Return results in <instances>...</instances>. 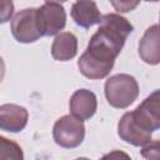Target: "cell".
Wrapping results in <instances>:
<instances>
[{
    "label": "cell",
    "mask_w": 160,
    "mask_h": 160,
    "mask_svg": "<svg viewBox=\"0 0 160 160\" xmlns=\"http://www.w3.org/2000/svg\"><path fill=\"white\" fill-rule=\"evenodd\" d=\"M98 31L91 36L85 52L102 62L115 64L116 56L124 48L126 38L132 32L134 26L120 14L110 12L101 16Z\"/></svg>",
    "instance_id": "1"
},
{
    "label": "cell",
    "mask_w": 160,
    "mask_h": 160,
    "mask_svg": "<svg viewBox=\"0 0 160 160\" xmlns=\"http://www.w3.org/2000/svg\"><path fill=\"white\" fill-rule=\"evenodd\" d=\"M105 96L110 106L126 109L139 96V84L129 74H115L105 81Z\"/></svg>",
    "instance_id": "2"
},
{
    "label": "cell",
    "mask_w": 160,
    "mask_h": 160,
    "mask_svg": "<svg viewBox=\"0 0 160 160\" xmlns=\"http://www.w3.org/2000/svg\"><path fill=\"white\" fill-rule=\"evenodd\" d=\"M54 141L65 149H74L79 146L85 138V125L84 122L70 115H64L56 120L52 128Z\"/></svg>",
    "instance_id": "3"
},
{
    "label": "cell",
    "mask_w": 160,
    "mask_h": 160,
    "mask_svg": "<svg viewBox=\"0 0 160 160\" xmlns=\"http://www.w3.org/2000/svg\"><path fill=\"white\" fill-rule=\"evenodd\" d=\"M10 30L16 41L30 44L41 38L36 24V9H22L11 18Z\"/></svg>",
    "instance_id": "4"
},
{
    "label": "cell",
    "mask_w": 160,
    "mask_h": 160,
    "mask_svg": "<svg viewBox=\"0 0 160 160\" xmlns=\"http://www.w3.org/2000/svg\"><path fill=\"white\" fill-rule=\"evenodd\" d=\"M36 24L41 36L59 34L66 25L65 9L60 4H44L36 9Z\"/></svg>",
    "instance_id": "5"
},
{
    "label": "cell",
    "mask_w": 160,
    "mask_h": 160,
    "mask_svg": "<svg viewBox=\"0 0 160 160\" xmlns=\"http://www.w3.org/2000/svg\"><path fill=\"white\" fill-rule=\"evenodd\" d=\"M134 119L146 130L155 131L160 128V92H151L134 111Z\"/></svg>",
    "instance_id": "6"
},
{
    "label": "cell",
    "mask_w": 160,
    "mask_h": 160,
    "mask_svg": "<svg viewBox=\"0 0 160 160\" xmlns=\"http://www.w3.org/2000/svg\"><path fill=\"white\" fill-rule=\"evenodd\" d=\"M118 135L121 140L134 146H142L151 141L152 131L144 129L132 116L131 111L125 112L118 122Z\"/></svg>",
    "instance_id": "7"
},
{
    "label": "cell",
    "mask_w": 160,
    "mask_h": 160,
    "mask_svg": "<svg viewBox=\"0 0 160 160\" xmlns=\"http://www.w3.org/2000/svg\"><path fill=\"white\" fill-rule=\"evenodd\" d=\"M69 106L72 116L80 119L81 121L89 120L96 112L98 99L92 91L88 89H79L71 95Z\"/></svg>",
    "instance_id": "8"
},
{
    "label": "cell",
    "mask_w": 160,
    "mask_h": 160,
    "mask_svg": "<svg viewBox=\"0 0 160 160\" xmlns=\"http://www.w3.org/2000/svg\"><path fill=\"white\" fill-rule=\"evenodd\" d=\"M29 112L24 106L16 104L0 105V130L19 132L28 125Z\"/></svg>",
    "instance_id": "9"
},
{
    "label": "cell",
    "mask_w": 160,
    "mask_h": 160,
    "mask_svg": "<svg viewBox=\"0 0 160 160\" xmlns=\"http://www.w3.org/2000/svg\"><path fill=\"white\" fill-rule=\"evenodd\" d=\"M159 25L154 24L148 28L139 41V56L141 60L150 65L160 62V44H159Z\"/></svg>",
    "instance_id": "10"
},
{
    "label": "cell",
    "mask_w": 160,
    "mask_h": 160,
    "mask_svg": "<svg viewBox=\"0 0 160 160\" xmlns=\"http://www.w3.org/2000/svg\"><path fill=\"white\" fill-rule=\"evenodd\" d=\"M71 18L76 25L88 29L101 20L100 10L94 0H76L71 6Z\"/></svg>",
    "instance_id": "11"
},
{
    "label": "cell",
    "mask_w": 160,
    "mask_h": 160,
    "mask_svg": "<svg viewBox=\"0 0 160 160\" xmlns=\"http://www.w3.org/2000/svg\"><path fill=\"white\" fill-rule=\"evenodd\" d=\"M78 52V39L72 32H60L52 41L51 56L58 61H68Z\"/></svg>",
    "instance_id": "12"
},
{
    "label": "cell",
    "mask_w": 160,
    "mask_h": 160,
    "mask_svg": "<svg viewBox=\"0 0 160 160\" xmlns=\"http://www.w3.org/2000/svg\"><path fill=\"white\" fill-rule=\"evenodd\" d=\"M24 158L20 145L8 138L0 135V159L21 160Z\"/></svg>",
    "instance_id": "13"
},
{
    "label": "cell",
    "mask_w": 160,
    "mask_h": 160,
    "mask_svg": "<svg viewBox=\"0 0 160 160\" xmlns=\"http://www.w3.org/2000/svg\"><path fill=\"white\" fill-rule=\"evenodd\" d=\"M109 1L118 12H130L140 4V0H109Z\"/></svg>",
    "instance_id": "14"
},
{
    "label": "cell",
    "mask_w": 160,
    "mask_h": 160,
    "mask_svg": "<svg viewBox=\"0 0 160 160\" xmlns=\"http://www.w3.org/2000/svg\"><path fill=\"white\" fill-rule=\"evenodd\" d=\"M12 14H14L12 0H0V24L9 21Z\"/></svg>",
    "instance_id": "15"
},
{
    "label": "cell",
    "mask_w": 160,
    "mask_h": 160,
    "mask_svg": "<svg viewBox=\"0 0 160 160\" xmlns=\"http://www.w3.org/2000/svg\"><path fill=\"white\" fill-rule=\"evenodd\" d=\"M159 150H160V144L158 140L149 141L148 144L142 145L141 155L148 159H159Z\"/></svg>",
    "instance_id": "16"
},
{
    "label": "cell",
    "mask_w": 160,
    "mask_h": 160,
    "mask_svg": "<svg viewBox=\"0 0 160 160\" xmlns=\"http://www.w3.org/2000/svg\"><path fill=\"white\" fill-rule=\"evenodd\" d=\"M4 76H5V62H4L2 58L0 56V84H1Z\"/></svg>",
    "instance_id": "17"
},
{
    "label": "cell",
    "mask_w": 160,
    "mask_h": 160,
    "mask_svg": "<svg viewBox=\"0 0 160 160\" xmlns=\"http://www.w3.org/2000/svg\"><path fill=\"white\" fill-rule=\"evenodd\" d=\"M119 155H121V156H125V158H128V155H125V154H122V152H112V154H108V155H105L104 158H111V156H119Z\"/></svg>",
    "instance_id": "18"
},
{
    "label": "cell",
    "mask_w": 160,
    "mask_h": 160,
    "mask_svg": "<svg viewBox=\"0 0 160 160\" xmlns=\"http://www.w3.org/2000/svg\"><path fill=\"white\" fill-rule=\"evenodd\" d=\"M45 2H50V4H62L68 0H44Z\"/></svg>",
    "instance_id": "19"
},
{
    "label": "cell",
    "mask_w": 160,
    "mask_h": 160,
    "mask_svg": "<svg viewBox=\"0 0 160 160\" xmlns=\"http://www.w3.org/2000/svg\"><path fill=\"white\" fill-rule=\"evenodd\" d=\"M145 1H151V2H156V1H159V0H145Z\"/></svg>",
    "instance_id": "20"
}]
</instances>
